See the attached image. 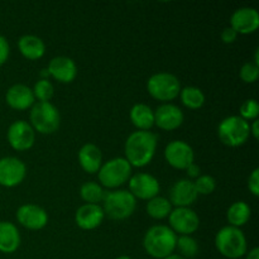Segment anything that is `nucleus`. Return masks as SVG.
<instances>
[{"mask_svg":"<svg viewBox=\"0 0 259 259\" xmlns=\"http://www.w3.org/2000/svg\"><path fill=\"white\" fill-rule=\"evenodd\" d=\"M158 137L151 131H136L126 138L124 144V158L132 167L143 168L154 158Z\"/></svg>","mask_w":259,"mask_h":259,"instance_id":"obj_1","label":"nucleus"},{"mask_svg":"<svg viewBox=\"0 0 259 259\" xmlns=\"http://www.w3.org/2000/svg\"><path fill=\"white\" fill-rule=\"evenodd\" d=\"M177 235L168 225H153L143 237V248L148 255L163 259L174 254L176 250Z\"/></svg>","mask_w":259,"mask_h":259,"instance_id":"obj_2","label":"nucleus"},{"mask_svg":"<svg viewBox=\"0 0 259 259\" xmlns=\"http://www.w3.org/2000/svg\"><path fill=\"white\" fill-rule=\"evenodd\" d=\"M217 250L228 259H239L244 257L248 252V243L244 233L239 228H222L215 235Z\"/></svg>","mask_w":259,"mask_h":259,"instance_id":"obj_3","label":"nucleus"},{"mask_svg":"<svg viewBox=\"0 0 259 259\" xmlns=\"http://www.w3.org/2000/svg\"><path fill=\"white\" fill-rule=\"evenodd\" d=\"M103 210L105 217L111 220H125L134 214L137 199L128 190H113L105 192L103 199Z\"/></svg>","mask_w":259,"mask_h":259,"instance_id":"obj_4","label":"nucleus"},{"mask_svg":"<svg viewBox=\"0 0 259 259\" xmlns=\"http://www.w3.org/2000/svg\"><path fill=\"white\" fill-rule=\"evenodd\" d=\"M133 175V167L124 157H115L101 164L98 172L99 182L103 187L115 190L123 186Z\"/></svg>","mask_w":259,"mask_h":259,"instance_id":"obj_5","label":"nucleus"},{"mask_svg":"<svg viewBox=\"0 0 259 259\" xmlns=\"http://www.w3.org/2000/svg\"><path fill=\"white\" fill-rule=\"evenodd\" d=\"M218 137L227 147L238 148L244 146L250 137L249 123L239 115L227 116L218 126Z\"/></svg>","mask_w":259,"mask_h":259,"instance_id":"obj_6","label":"nucleus"},{"mask_svg":"<svg viewBox=\"0 0 259 259\" xmlns=\"http://www.w3.org/2000/svg\"><path fill=\"white\" fill-rule=\"evenodd\" d=\"M30 125L34 132L45 136L56 133L61 125L60 110L52 103H35L30 108Z\"/></svg>","mask_w":259,"mask_h":259,"instance_id":"obj_7","label":"nucleus"},{"mask_svg":"<svg viewBox=\"0 0 259 259\" xmlns=\"http://www.w3.org/2000/svg\"><path fill=\"white\" fill-rule=\"evenodd\" d=\"M147 91L154 100L166 104L179 98L181 93V82L174 73L158 72L148 78Z\"/></svg>","mask_w":259,"mask_h":259,"instance_id":"obj_8","label":"nucleus"},{"mask_svg":"<svg viewBox=\"0 0 259 259\" xmlns=\"http://www.w3.org/2000/svg\"><path fill=\"white\" fill-rule=\"evenodd\" d=\"M169 228L176 235H192L200 227V218L191 207H175L168 215Z\"/></svg>","mask_w":259,"mask_h":259,"instance_id":"obj_9","label":"nucleus"},{"mask_svg":"<svg viewBox=\"0 0 259 259\" xmlns=\"http://www.w3.org/2000/svg\"><path fill=\"white\" fill-rule=\"evenodd\" d=\"M128 191L136 199L146 200V201L158 196L159 191H161L158 179L147 172H138V174L132 175L128 181Z\"/></svg>","mask_w":259,"mask_h":259,"instance_id":"obj_10","label":"nucleus"},{"mask_svg":"<svg viewBox=\"0 0 259 259\" xmlns=\"http://www.w3.org/2000/svg\"><path fill=\"white\" fill-rule=\"evenodd\" d=\"M7 139L9 146L17 152L29 151L35 142V132L28 121L17 120L8 128Z\"/></svg>","mask_w":259,"mask_h":259,"instance_id":"obj_11","label":"nucleus"},{"mask_svg":"<svg viewBox=\"0 0 259 259\" xmlns=\"http://www.w3.org/2000/svg\"><path fill=\"white\" fill-rule=\"evenodd\" d=\"M164 159L172 168L185 171L195 163V152L185 141H172L164 148Z\"/></svg>","mask_w":259,"mask_h":259,"instance_id":"obj_12","label":"nucleus"},{"mask_svg":"<svg viewBox=\"0 0 259 259\" xmlns=\"http://www.w3.org/2000/svg\"><path fill=\"white\" fill-rule=\"evenodd\" d=\"M27 176V166L17 157L0 158V186L13 189L24 181Z\"/></svg>","mask_w":259,"mask_h":259,"instance_id":"obj_13","label":"nucleus"},{"mask_svg":"<svg viewBox=\"0 0 259 259\" xmlns=\"http://www.w3.org/2000/svg\"><path fill=\"white\" fill-rule=\"evenodd\" d=\"M17 222L28 230H42L48 224V214L42 206L35 204H24L15 212Z\"/></svg>","mask_w":259,"mask_h":259,"instance_id":"obj_14","label":"nucleus"},{"mask_svg":"<svg viewBox=\"0 0 259 259\" xmlns=\"http://www.w3.org/2000/svg\"><path fill=\"white\" fill-rule=\"evenodd\" d=\"M184 111L175 104H161L154 110V125H157L162 131H176L184 124Z\"/></svg>","mask_w":259,"mask_h":259,"instance_id":"obj_15","label":"nucleus"},{"mask_svg":"<svg viewBox=\"0 0 259 259\" xmlns=\"http://www.w3.org/2000/svg\"><path fill=\"white\" fill-rule=\"evenodd\" d=\"M230 27L237 34H252L259 28V13L255 8H239L230 17Z\"/></svg>","mask_w":259,"mask_h":259,"instance_id":"obj_16","label":"nucleus"},{"mask_svg":"<svg viewBox=\"0 0 259 259\" xmlns=\"http://www.w3.org/2000/svg\"><path fill=\"white\" fill-rule=\"evenodd\" d=\"M47 71L50 77L60 83H71L77 77L76 62L67 56L53 57L48 63Z\"/></svg>","mask_w":259,"mask_h":259,"instance_id":"obj_17","label":"nucleus"},{"mask_svg":"<svg viewBox=\"0 0 259 259\" xmlns=\"http://www.w3.org/2000/svg\"><path fill=\"white\" fill-rule=\"evenodd\" d=\"M199 197L194 181L189 179H181L172 185L169 190V202L175 207H190Z\"/></svg>","mask_w":259,"mask_h":259,"instance_id":"obj_18","label":"nucleus"},{"mask_svg":"<svg viewBox=\"0 0 259 259\" xmlns=\"http://www.w3.org/2000/svg\"><path fill=\"white\" fill-rule=\"evenodd\" d=\"M105 219V214L100 205L83 204L76 210L75 223L80 229L94 230L101 225Z\"/></svg>","mask_w":259,"mask_h":259,"instance_id":"obj_19","label":"nucleus"},{"mask_svg":"<svg viewBox=\"0 0 259 259\" xmlns=\"http://www.w3.org/2000/svg\"><path fill=\"white\" fill-rule=\"evenodd\" d=\"M5 101L9 108L18 111L27 110L35 104L32 89L23 83H15L10 86L5 94Z\"/></svg>","mask_w":259,"mask_h":259,"instance_id":"obj_20","label":"nucleus"},{"mask_svg":"<svg viewBox=\"0 0 259 259\" xmlns=\"http://www.w3.org/2000/svg\"><path fill=\"white\" fill-rule=\"evenodd\" d=\"M77 161L80 167L86 174H98L103 164V153L101 149L94 143L83 144L77 152Z\"/></svg>","mask_w":259,"mask_h":259,"instance_id":"obj_21","label":"nucleus"},{"mask_svg":"<svg viewBox=\"0 0 259 259\" xmlns=\"http://www.w3.org/2000/svg\"><path fill=\"white\" fill-rule=\"evenodd\" d=\"M20 55L29 61H37L45 56L46 43L42 38L33 34H24L18 39Z\"/></svg>","mask_w":259,"mask_h":259,"instance_id":"obj_22","label":"nucleus"},{"mask_svg":"<svg viewBox=\"0 0 259 259\" xmlns=\"http://www.w3.org/2000/svg\"><path fill=\"white\" fill-rule=\"evenodd\" d=\"M22 243V237L17 225L10 222H0V252L12 254L17 252Z\"/></svg>","mask_w":259,"mask_h":259,"instance_id":"obj_23","label":"nucleus"},{"mask_svg":"<svg viewBox=\"0 0 259 259\" xmlns=\"http://www.w3.org/2000/svg\"><path fill=\"white\" fill-rule=\"evenodd\" d=\"M129 118L137 131H151L154 125V111L147 104L138 103L132 106Z\"/></svg>","mask_w":259,"mask_h":259,"instance_id":"obj_24","label":"nucleus"},{"mask_svg":"<svg viewBox=\"0 0 259 259\" xmlns=\"http://www.w3.org/2000/svg\"><path fill=\"white\" fill-rule=\"evenodd\" d=\"M252 217V209L245 201H235L227 211V220L230 227L242 228L247 224Z\"/></svg>","mask_w":259,"mask_h":259,"instance_id":"obj_25","label":"nucleus"},{"mask_svg":"<svg viewBox=\"0 0 259 259\" xmlns=\"http://www.w3.org/2000/svg\"><path fill=\"white\" fill-rule=\"evenodd\" d=\"M172 205L169 202V200L167 197L163 196H156L153 199L148 200L146 205V211L152 219L156 220H162L168 218V215L172 211Z\"/></svg>","mask_w":259,"mask_h":259,"instance_id":"obj_26","label":"nucleus"},{"mask_svg":"<svg viewBox=\"0 0 259 259\" xmlns=\"http://www.w3.org/2000/svg\"><path fill=\"white\" fill-rule=\"evenodd\" d=\"M179 96L181 99V103L190 110L201 109L204 106L205 100H206L201 89L196 88V86H186V88L181 89V93Z\"/></svg>","mask_w":259,"mask_h":259,"instance_id":"obj_27","label":"nucleus"},{"mask_svg":"<svg viewBox=\"0 0 259 259\" xmlns=\"http://www.w3.org/2000/svg\"><path fill=\"white\" fill-rule=\"evenodd\" d=\"M105 190L100 184L94 181L85 182L82 186L80 187V197L85 204H96L103 202L104 196H105Z\"/></svg>","mask_w":259,"mask_h":259,"instance_id":"obj_28","label":"nucleus"},{"mask_svg":"<svg viewBox=\"0 0 259 259\" xmlns=\"http://www.w3.org/2000/svg\"><path fill=\"white\" fill-rule=\"evenodd\" d=\"M176 249L179 250V254L185 259L194 258L199 253V244L191 235H177Z\"/></svg>","mask_w":259,"mask_h":259,"instance_id":"obj_29","label":"nucleus"},{"mask_svg":"<svg viewBox=\"0 0 259 259\" xmlns=\"http://www.w3.org/2000/svg\"><path fill=\"white\" fill-rule=\"evenodd\" d=\"M33 95L38 103H50L55 95L53 83L48 78H39L32 89Z\"/></svg>","mask_w":259,"mask_h":259,"instance_id":"obj_30","label":"nucleus"},{"mask_svg":"<svg viewBox=\"0 0 259 259\" xmlns=\"http://www.w3.org/2000/svg\"><path fill=\"white\" fill-rule=\"evenodd\" d=\"M194 186L196 189L197 195H211L217 190V180L210 175H200L194 181Z\"/></svg>","mask_w":259,"mask_h":259,"instance_id":"obj_31","label":"nucleus"},{"mask_svg":"<svg viewBox=\"0 0 259 259\" xmlns=\"http://www.w3.org/2000/svg\"><path fill=\"white\" fill-rule=\"evenodd\" d=\"M239 116L249 123V120H257L259 116V105L255 99H247L244 103L240 105Z\"/></svg>","mask_w":259,"mask_h":259,"instance_id":"obj_32","label":"nucleus"},{"mask_svg":"<svg viewBox=\"0 0 259 259\" xmlns=\"http://www.w3.org/2000/svg\"><path fill=\"white\" fill-rule=\"evenodd\" d=\"M239 76L243 82L254 83L259 77V66L253 62H247L242 66L239 71Z\"/></svg>","mask_w":259,"mask_h":259,"instance_id":"obj_33","label":"nucleus"},{"mask_svg":"<svg viewBox=\"0 0 259 259\" xmlns=\"http://www.w3.org/2000/svg\"><path fill=\"white\" fill-rule=\"evenodd\" d=\"M248 189L253 196H259V168H254L248 177Z\"/></svg>","mask_w":259,"mask_h":259,"instance_id":"obj_34","label":"nucleus"},{"mask_svg":"<svg viewBox=\"0 0 259 259\" xmlns=\"http://www.w3.org/2000/svg\"><path fill=\"white\" fill-rule=\"evenodd\" d=\"M10 56V46L7 38L0 34V67L5 65Z\"/></svg>","mask_w":259,"mask_h":259,"instance_id":"obj_35","label":"nucleus"},{"mask_svg":"<svg viewBox=\"0 0 259 259\" xmlns=\"http://www.w3.org/2000/svg\"><path fill=\"white\" fill-rule=\"evenodd\" d=\"M220 38H222V40L225 43V45H232V43H234L235 40H237L238 34L232 27H227L223 29L222 34H220Z\"/></svg>","mask_w":259,"mask_h":259,"instance_id":"obj_36","label":"nucleus"},{"mask_svg":"<svg viewBox=\"0 0 259 259\" xmlns=\"http://www.w3.org/2000/svg\"><path fill=\"white\" fill-rule=\"evenodd\" d=\"M185 171H186L187 176L191 177V179H195V180H196L197 177H199L200 175H201V169H200V167L197 166L196 163L190 164V166L187 167V168L185 169Z\"/></svg>","mask_w":259,"mask_h":259,"instance_id":"obj_37","label":"nucleus"},{"mask_svg":"<svg viewBox=\"0 0 259 259\" xmlns=\"http://www.w3.org/2000/svg\"><path fill=\"white\" fill-rule=\"evenodd\" d=\"M249 131H250V136L257 141L259 138V120H253L252 124H249Z\"/></svg>","mask_w":259,"mask_h":259,"instance_id":"obj_38","label":"nucleus"},{"mask_svg":"<svg viewBox=\"0 0 259 259\" xmlns=\"http://www.w3.org/2000/svg\"><path fill=\"white\" fill-rule=\"evenodd\" d=\"M245 259H259V248L254 247L252 248L249 252H247V254H245Z\"/></svg>","mask_w":259,"mask_h":259,"instance_id":"obj_39","label":"nucleus"},{"mask_svg":"<svg viewBox=\"0 0 259 259\" xmlns=\"http://www.w3.org/2000/svg\"><path fill=\"white\" fill-rule=\"evenodd\" d=\"M253 63H255V65L259 66V50H258V48H257V50H255L254 61H253Z\"/></svg>","mask_w":259,"mask_h":259,"instance_id":"obj_40","label":"nucleus"},{"mask_svg":"<svg viewBox=\"0 0 259 259\" xmlns=\"http://www.w3.org/2000/svg\"><path fill=\"white\" fill-rule=\"evenodd\" d=\"M163 259H185V258L181 257V255H180V254H176V253H174V254L168 255V257H166V258H163Z\"/></svg>","mask_w":259,"mask_h":259,"instance_id":"obj_41","label":"nucleus"},{"mask_svg":"<svg viewBox=\"0 0 259 259\" xmlns=\"http://www.w3.org/2000/svg\"><path fill=\"white\" fill-rule=\"evenodd\" d=\"M48 77H50V75H48L47 68H43L42 72H40V78H48Z\"/></svg>","mask_w":259,"mask_h":259,"instance_id":"obj_42","label":"nucleus"},{"mask_svg":"<svg viewBox=\"0 0 259 259\" xmlns=\"http://www.w3.org/2000/svg\"><path fill=\"white\" fill-rule=\"evenodd\" d=\"M115 259H132L129 255H119V257H116Z\"/></svg>","mask_w":259,"mask_h":259,"instance_id":"obj_43","label":"nucleus"}]
</instances>
